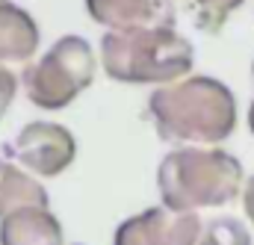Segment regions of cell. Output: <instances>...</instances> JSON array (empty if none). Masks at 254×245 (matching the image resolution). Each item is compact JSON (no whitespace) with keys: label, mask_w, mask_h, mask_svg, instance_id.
<instances>
[{"label":"cell","mask_w":254,"mask_h":245,"mask_svg":"<svg viewBox=\"0 0 254 245\" xmlns=\"http://www.w3.org/2000/svg\"><path fill=\"white\" fill-rule=\"evenodd\" d=\"M148 113L160 139L213 148L237 127V98L216 77H187L154 89Z\"/></svg>","instance_id":"1"},{"label":"cell","mask_w":254,"mask_h":245,"mask_svg":"<svg viewBox=\"0 0 254 245\" xmlns=\"http://www.w3.org/2000/svg\"><path fill=\"white\" fill-rule=\"evenodd\" d=\"M246 175L234 154L222 148L184 145L163 157L157 169V189L163 207L175 213H195L201 207H222L243 195Z\"/></svg>","instance_id":"2"},{"label":"cell","mask_w":254,"mask_h":245,"mask_svg":"<svg viewBox=\"0 0 254 245\" xmlns=\"http://www.w3.org/2000/svg\"><path fill=\"white\" fill-rule=\"evenodd\" d=\"M195 51L175 27L104 33L101 62L104 71L133 86H172L192 68Z\"/></svg>","instance_id":"3"},{"label":"cell","mask_w":254,"mask_h":245,"mask_svg":"<svg viewBox=\"0 0 254 245\" xmlns=\"http://www.w3.org/2000/svg\"><path fill=\"white\" fill-rule=\"evenodd\" d=\"M95 51L83 36H63L39 62H30L21 74L30 104L42 110H63L83 95L95 80Z\"/></svg>","instance_id":"4"},{"label":"cell","mask_w":254,"mask_h":245,"mask_svg":"<svg viewBox=\"0 0 254 245\" xmlns=\"http://www.w3.org/2000/svg\"><path fill=\"white\" fill-rule=\"evenodd\" d=\"M12 157L39 178H57L74 163L77 142L71 130L57 122H30L21 127V133L12 142Z\"/></svg>","instance_id":"5"},{"label":"cell","mask_w":254,"mask_h":245,"mask_svg":"<svg viewBox=\"0 0 254 245\" xmlns=\"http://www.w3.org/2000/svg\"><path fill=\"white\" fill-rule=\"evenodd\" d=\"M198 213H175L169 207H151L119 225L113 245H198L201 240Z\"/></svg>","instance_id":"6"},{"label":"cell","mask_w":254,"mask_h":245,"mask_svg":"<svg viewBox=\"0 0 254 245\" xmlns=\"http://www.w3.org/2000/svg\"><path fill=\"white\" fill-rule=\"evenodd\" d=\"M86 9L92 21L110 33L175 27L178 21L172 0H86Z\"/></svg>","instance_id":"7"},{"label":"cell","mask_w":254,"mask_h":245,"mask_svg":"<svg viewBox=\"0 0 254 245\" xmlns=\"http://www.w3.org/2000/svg\"><path fill=\"white\" fill-rule=\"evenodd\" d=\"M39 51V27L33 15L12 0H0V62L3 65H27Z\"/></svg>","instance_id":"8"},{"label":"cell","mask_w":254,"mask_h":245,"mask_svg":"<svg viewBox=\"0 0 254 245\" xmlns=\"http://www.w3.org/2000/svg\"><path fill=\"white\" fill-rule=\"evenodd\" d=\"M0 245H63V225L51 210H18L0 219Z\"/></svg>","instance_id":"9"},{"label":"cell","mask_w":254,"mask_h":245,"mask_svg":"<svg viewBox=\"0 0 254 245\" xmlns=\"http://www.w3.org/2000/svg\"><path fill=\"white\" fill-rule=\"evenodd\" d=\"M48 210V192L33 175H27L21 166H12L0 160V219L18 213V210Z\"/></svg>","instance_id":"10"},{"label":"cell","mask_w":254,"mask_h":245,"mask_svg":"<svg viewBox=\"0 0 254 245\" xmlns=\"http://www.w3.org/2000/svg\"><path fill=\"white\" fill-rule=\"evenodd\" d=\"M198 245H252V231L237 216H219L204 225Z\"/></svg>","instance_id":"11"},{"label":"cell","mask_w":254,"mask_h":245,"mask_svg":"<svg viewBox=\"0 0 254 245\" xmlns=\"http://www.w3.org/2000/svg\"><path fill=\"white\" fill-rule=\"evenodd\" d=\"M187 6L192 9V18H195V27L204 30V33H219L231 12L240 9L246 0H184Z\"/></svg>","instance_id":"12"},{"label":"cell","mask_w":254,"mask_h":245,"mask_svg":"<svg viewBox=\"0 0 254 245\" xmlns=\"http://www.w3.org/2000/svg\"><path fill=\"white\" fill-rule=\"evenodd\" d=\"M15 95H18V77L12 74L9 65L0 62V119L6 116V110H9V104L15 101Z\"/></svg>","instance_id":"13"},{"label":"cell","mask_w":254,"mask_h":245,"mask_svg":"<svg viewBox=\"0 0 254 245\" xmlns=\"http://www.w3.org/2000/svg\"><path fill=\"white\" fill-rule=\"evenodd\" d=\"M243 207H246L249 222L254 225V175L246 181V186H243Z\"/></svg>","instance_id":"14"},{"label":"cell","mask_w":254,"mask_h":245,"mask_svg":"<svg viewBox=\"0 0 254 245\" xmlns=\"http://www.w3.org/2000/svg\"><path fill=\"white\" fill-rule=\"evenodd\" d=\"M252 74H254V62H252ZM249 130L254 133V101H252V107H249Z\"/></svg>","instance_id":"15"}]
</instances>
